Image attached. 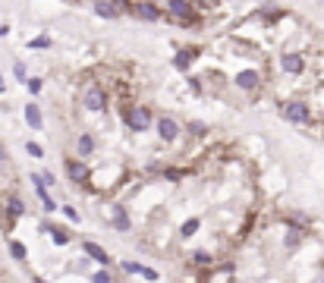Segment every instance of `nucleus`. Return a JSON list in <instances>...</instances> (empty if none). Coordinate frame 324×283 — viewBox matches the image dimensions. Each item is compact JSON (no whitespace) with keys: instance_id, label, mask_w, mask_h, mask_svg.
<instances>
[{"instance_id":"f8f14e48","label":"nucleus","mask_w":324,"mask_h":283,"mask_svg":"<svg viewBox=\"0 0 324 283\" xmlns=\"http://www.w3.org/2000/svg\"><path fill=\"white\" fill-rule=\"evenodd\" d=\"M76 148H79V154H82V158H88V154L95 151V139H91L88 132H82V136L76 139Z\"/></svg>"},{"instance_id":"c85d7f7f","label":"nucleus","mask_w":324,"mask_h":283,"mask_svg":"<svg viewBox=\"0 0 324 283\" xmlns=\"http://www.w3.org/2000/svg\"><path fill=\"white\" fill-rule=\"evenodd\" d=\"M164 177L167 179H183V170H164Z\"/></svg>"},{"instance_id":"f03ea898","label":"nucleus","mask_w":324,"mask_h":283,"mask_svg":"<svg viewBox=\"0 0 324 283\" xmlns=\"http://www.w3.org/2000/svg\"><path fill=\"white\" fill-rule=\"evenodd\" d=\"M82 107H85V110H91V113H101L104 107H107V91H104L98 82H91L88 88L82 91Z\"/></svg>"},{"instance_id":"7ed1b4c3","label":"nucleus","mask_w":324,"mask_h":283,"mask_svg":"<svg viewBox=\"0 0 324 283\" xmlns=\"http://www.w3.org/2000/svg\"><path fill=\"white\" fill-rule=\"evenodd\" d=\"M280 113L290 123H299V126L312 123V110H308V104H302V101H287V104H280Z\"/></svg>"},{"instance_id":"0eeeda50","label":"nucleus","mask_w":324,"mask_h":283,"mask_svg":"<svg viewBox=\"0 0 324 283\" xmlns=\"http://www.w3.org/2000/svg\"><path fill=\"white\" fill-rule=\"evenodd\" d=\"M280 70L290 72V76H299V72L306 70V60H302L299 53H283L280 57Z\"/></svg>"},{"instance_id":"1a4fd4ad","label":"nucleus","mask_w":324,"mask_h":283,"mask_svg":"<svg viewBox=\"0 0 324 283\" xmlns=\"http://www.w3.org/2000/svg\"><path fill=\"white\" fill-rule=\"evenodd\" d=\"M167 10H170V16H176V19H183V22H189L192 3H189V0H170V3H167Z\"/></svg>"},{"instance_id":"aec40b11","label":"nucleus","mask_w":324,"mask_h":283,"mask_svg":"<svg viewBox=\"0 0 324 283\" xmlns=\"http://www.w3.org/2000/svg\"><path fill=\"white\" fill-rule=\"evenodd\" d=\"M25 151H29L32 158H44V148L38 145V142H29V145H25Z\"/></svg>"},{"instance_id":"5701e85b","label":"nucleus","mask_w":324,"mask_h":283,"mask_svg":"<svg viewBox=\"0 0 324 283\" xmlns=\"http://www.w3.org/2000/svg\"><path fill=\"white\" fill-rule=\"evenodd\" d=\"M91 283H114V280H110V274H107V271H98L95 277H91Z\"/></svg>"},{"instance_id":"39448f33","label":"nucleus","mask_w":324,"mask_h":283,"mask_svg":"<svg viewBox=\"0 0 324 283\" xmlns=\"http://www.w3.org/2000/svg\"><path fill=\"white\" fill-rule=\"evenodd\" d=\"M82 252H85V255H91V261H98L101 267H107L110 261H114V258L107 255V248H101L98 242H91V239H85V242H82Z\"/></svg>"},{"instance_id":"bb28decb","label":"nucleus","mask_w":324,"mask_h":283,"mask_svg":"<svg viewBox=\"0 0 324 283\" xmlns=\"http://www.w3.org/2000/svg\"><path fill=\"white\" fill-rule=\"evenodd\" d=\"M13 72H16V79H22V82H29V76H25V66H22V63H16V66H13Z\"/></svg>"},{"instance_id":"f3484780","label":"nucleus","mask_w":324,"mask_h":283,"mask_svg":"<svg viewBox=\"0 0 324 283\" xmlns=\"http://www.w3.org/2000/svg\"><path fill=\"white\" fill-rule=\"evenodd\" d=\"M10 255H13V258H16V261H25V258H29V252H25V246H22V242H16V239H10Z\"/></svg>"},{"instance_id":"a211bd4d","label":"nucleus","mask_w":324,"mask_h":283,"mask_svg":"<svg viewBox=\"0 0 324 283\" xmlns=\"http://www.w3.org/2000/svg\"><path fill=\"white\" fill-rule=\"evenodd\" d=\"M189 63H192V51H180V53L173 57V66H176V70H186Z\"/></svg>"},{"instance_id":"7c9ffc66","label":"nucleus","mask_w":324,"mask_h":283,"mask_svg":"<svg viewBox=\"0 0 324 283\" xmlns=\"http://www.w3.org/2000/svg\"><path fill=\"white\" fill-rule=\"evenodd\" d=\"M6 88V82H3V76H0V91H3Z\"/></svg>"},{"instance_id":"cd10ccee","label":"nucleus","mask_w":324,"mask_h":283,"mask_svg":"<svg viewBox=\"0 0 324 283\" xmlns=\"http://www.w3.org/2000/svg\"><path fill=\"white\" fill-rule=\"evenodd\" d=\"M29 47H51V38H35V41H29Z\"/></svg>"},{"instance_id":"2eb2a0df","label":"nucleus","mask_w":324,"mask_h":283,"mask_svg":"<svg viewBox=\"0 0 324 283\" xmlns=\"http://www.w3.org/2000/svg\"><path fill=\"white\" fill-rule=\"evenodd\" d=\"M110 211H114V227L117 230H129V217H126V208H110Z\"/></svg>"},{"instance_id":"20e7f679","label":"nucleus","mask_w":324,"mask_h":283,"mask_svg":"<svg viewBox=\"0 0 324 283\" xmlns=\"http://www.w3.org/2000/svg\"><path fill=\"white\" fill-rule=\"evenodd\" d=\"M154 123H157V136H161L164 142H173V139L183 132V129H180V120L170 117V113H161V117H157Z\"/></svg>"},{"instance_id":"393cba45","label":"nucleus","mask_w":324,"mask_h":283,"mask_svg":"<svg viewBox=\"0 0 324 283\" xmlns=\"http://www.w3.org/2000/svg\"><path fill=\"white\" fill-rule=\"evenodd\" d=\"M192 258H195V265H211V255L208 252H195Z\"/></svg>"},{"instance_id":"9d476101","label":"nucleus","mask_w":324,"mask_h":283,"mask_svg":"<svg viewBox=\"0 0 324 283\" xmlns=\"http://www.w3.org/2000/svg\"><path fill=\"white\" fill-rule=\"evenodd\" d=\"M25 123H29L32 129H41V126H44V117H41V107H38V104L25 107Z\"/></svg>"},{"instance_id":"9b49d317","label":"nucleus","mask_w":324,"mask_h":283,"mask_svg":"<svg viewBox=\"0 0 324 283\" xmlns=\"http://www.w3.org/2000/svg\"><path fill=\"white\" fill-rule=\"evenodd\" d=\"M261 82V76L255 70H246V72H239V76H236V85H239V88H255V85Z\"/></svg>"},{"instance_id":"6e6552de","label":"nucleus","mask_w":324,"mask_h":283,"mask_svg":"<svg viewBox=\"0 0 324 283\" xmlns=\"http://www.w3.org/2000/svg\"><path fill=\"white\" fill-rule=\"evenodd\" d=\"M132 13H136V16H142V19H148V22H157V19L164 16L161 6H151V3H132Z\"/></svg>"},{"instance_id":"dca6fc26","label":"nucleus","mask_w":324,"mask_h":283,"mask_svg":"<svg viewBox=\"0 0 324 283\" xmlns=\"http://www.w3.org/2000/svg\"><path fill=\"white\" fill-rule=\"evenodd\" d=\"M95 13H98V16H107V19H114V16H117V13H120V10H117V6H114V0H101V3L95 6Z\"/></svg>"},{"instance_id":"6ab92c4d","label":"nucleus","mask_w":324,"mask_h":283,"mask_svg":"<svg viewBox=\"0 0 324 283\" xmlns=\"http://www.w3.org/2000/svg\"><path fill=\"white\" fill-rule=\"evenodd\" d=\"M198 227H202V220L198 217H192V220H186V224H183V236H192Z\"/></svg>"},{"instance_id":"a878e982","label":"nucleus","mask_w":324,"mask_h":283,"mask_svg":"<svg viewBox=\"0 0 324 283\" xmlns=\"http://www.w3.org/2000/svg\"><path fill=\"white\" fill-rule=\"evenodd\" d=\"M63 214L72 220V224H79V211H76V208H69V205H66V208H63Z\"/></svg>"},{"instance_id":"f257e3e1","label":"nucleus","mask_w":324,"mask_h":283,"mask_svg":"<svg viewBox=\"0 0 324 283\" xmlns=\"http://www.w3.org/2000/svg\"><path fill=\"white\" fill-rule=\"evenodd\" d=\"M151 123H154V113H151V107L136 104V107H129V110H126V126H129L132 132H145Z\"/></svg>"},{"instance_id":"c756f323","label":"nucleus","mask_w":324,"mask_h":283,"mask_svg":"<svg viewBox=\"0 0 324 283\" xmlns=\"http://www.w3.org/2000/svg\"><path fill=\"white\" fill-rule=\"evenodd\" d=\"M142 277H145V280H157V271H151V267H145V271H142Z\"/></svg>"},{"instance_id":"423d86ee","label":"nucleus","mask_w":324,"mask_h":283,"mask_svg":"<svg viewBox=\"0 0 324 283\" xmlns=\"http://www.w3.org/2000/svg\"><path fill=\"white\" fill-rule=\"evenodd\" d=\"M66 177H69L72 183H85V179H88V167L76 158H66Z\"/></svg>"},{"instance_id":"4468645a","label":"nucleus","mask_w":324,"mask_h":283,"mask_svg":"<svg viewBox=\"0 0 324 283\" xmlns=\"http://www.w3.org/2000/svg\"><path fill=\"white\" fill-rule=\"evenodd\" d=\"M6 208H10L13 217H22V214H25V205H22V198H19V195H6Z\"/></svg>"},{"instance_id":"b1692460","label":"nucleus","mask_w":324,"mask_h":283,"mask_svg":"<svg viewBox=\"0 0 324 283\" xmlns=\"http://www.w3.org/2000/svg\"><path fill=\"white\" fill-rule=\"evenodd\" d=\"M25 88H29L32 94H38V91H41V79H29V82H25Z\"/></svg>"},{"instance_id":"412c9836","label":"nucleus","mask_w":324,"mask_h":283,"mask_svg":"<svg viewBox=\"0 0 324 283\" xmlns=\"http://www.w3.org/2000/svg\"><path fill=\"white\" fill-rule=\"evenodd\" d=\"M123 271H126V274H142L145 267L138 265V261H123Z\"/></svg>"},{"instance_id":"2f4dec72","label":"nucleus","mask_w":324,"mask_h":283,"mask_svg":"<svg viewBox=\"0 0 324 283\" xmlns=\"http://www.w3.org/2000/svg\"><path fill=\"white\" fill-rule=\"evenodd\" d=\"M3 158H6V154H3V148H0V164H3Z\"/></svg>"},{"instance_id":"4be33fe9","label":"nucleus","mask_w":324,"mask_h":283,"mask_svg":"<svg viewBox=\"0 0 324 283\" xmlns=\"http://www.w3.org/2000/svg\"><path fill=\"white\" fill-rule=\"evenodd\" d=\"M114 6L120 13H132V0H114Z\"/></svg>"},{"instance_id":"ddd939ff","label":"nucleus","mask_w":324,"mask_h":283,"mask_svg":"<svg viewBox=\"0 0 324 283\" xmlns=\"http://www.w3.org/2000/svg\"><path fill=\"white\" fill-rule=\"evenodd\" d=\"M48 233H51V239H54L57 246H66V242L72 239V236H69V230H66V227H48Z\"/></svg>"}]
</instances>
